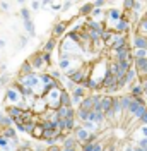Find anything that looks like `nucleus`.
I'll use <instances>...</instances> for the list:
<instances>
[{"label":"nucleus","instance_id":"1","mask_svg":"<svg viewBox=\"0 0 147 151\" xmlns=\"http://www.w3.org/2000/svg\"><path fill=\"white\" fill-rule=\"evenodd\" d=\"M60 69L75 84L108 94L130 84L135 64L125 17L115 9L94 10L62 41Z\"/></svg>","mask_w":147,"mask_h":151},{"label":"nucleus","instance_id":"2","mask_svg":"<svg viewBox=\"0 0 147 151\" xmlns=\"http://www.w3.org/2000/svg\"><path fill=\"white\" fill-rule=\"evenodd\" d=\"M84 151H147V105L133 96H92L79 110Z\"/></svg>","mask_w":147,"mask_h":151},{"label":"nucleus","instance_id":"3","mask_svg":"<svg viewBox=\"0 0 147 151\" xmlns=\"http://www.w3.org/2000/svg\"><path fill=\"white\" fill-rule=\"evenodd\" d=\"M132 48H133L135 76L140 81L144 93L147 94V10L138 17L132 31Z\"/></svg>","mask_w":147,"mask_h":151},{"label":"nucleus","instance_id":"4","mask_svg":"<svg viewBox=\"0 0 147 151\" xmlns=\"http://www.w3.org/2000/svg\"><path fill=\"white\" fill-rule=\"evenodd\" d=\"M19 98H21V96H19L16 88H10L9 91H7V100H9V101H17Z\"/></svg>","mask_w":147,"mask_h":151},{"label":"nucleus","instance_id":"5","mask_svg":"<svg viewBox=\"0 0 147 151\" xmlns=\"http://www.w3.org/2000/svg\"><path fill=\"white\" fill-rule=\"evenodd\" d=\"M21 72L24 76H31L33 74V72H31V65H29V64H24V65L21 67Z\"/></svg>","mask_w":147,"mask_h":151},{"label":"nucleus","instance_id":"6","mask_svg":"<svg viewBox=\"0 0 147 151\" xmlns=\"http://www.w3.org/2000/svg\"><path fill=\"white\" fill-rule=\"evenodd\" d=\"M9 113L12 115V117H14V119H19V115H22L24 112H22V110H19V108H10Z\"/></svg>","mask_w":147,"mask_h":151},{"label":"nucleus","instance_id":"7","mask_svg":"<svg viewBox=\"0 0 147 151\" xmlns=\"http://www.w3.org/2000/svg\"><path fill=\"white\" fill-rule=\"evenodd\" d=\"M26 29H28L29 35H33V33H34V26H33V22H31V21H26Z\"/></svg>","mask_w":147,"mask_h":151},{"label":"nucleus","instance_id":"8","mask_svg":"<svg viewBox=\"0 0 147 151\" xmlns=\"http://www.w3.org/2000/svg\"><path fill=\"white\" fill-rule=\"evenodd\" d=\"M41 64H43L41 57H39V55H36V57H34V60H33V65H34V67H41Z\"/></svg>","mask_w":147,"mask_h":151},{"label":"nucleus","instance_id":"9","mask_svg":"<svg viewBox=\"0 0 147 151\" xmlns=\"http://www.w3.org/2000/svg\"><path fill=\"white\" fill-rule=\"evenodd\" d=\"M64 29H65V24H58V26L55 28V33H56V35H62V33H64Z\"/></svg>","mask_w":147,"mask_h":151},{"label":"nucleus","instance_id":"10","mask_svg":"<svg viewBox=\"0 0 147 151\" xmlns=\"http://www.w3.org/2000/svg\"><path fill=\"white\" fill-rule=\"evenodd\" d=\"M10 122H12V119H4V117H2V113H0V124H5V125H9Z\"/></svg>","mask_w":147,"mask_h":151},{"label":"nucleus","instance_id":"11","mask_svg":"<svg viewBox=\"0 0 147 151\" xmlns=\"http://www.w3.org/2000/svg\"><path fill=\"white\" fill-rule=\"evenodd\" d=\"M14 136H16L14 129H7V131H5V137H14Z\"/></svg>","mask_w":147,"mask_h":151},{"label":"nucleus","instance_id":"12","mask_svg":"<svg viewBox=\"0 0 147 151\" xmlns=\"http://www.w3.org/2000/svg\"><path fill=\"white\" fill-rule=\"evenodd\" d=\"M53 47H55V41H53V40H50V41H48V43H46V50H53Z\"/></svg>","mask_w":147,"mask_h":151},{"label":"nucleus","instance_id":"13","mask_svg":"<svg viewBox=\"0 0 147 151\" xmlns=\"http://www.w3.org/2000/svg\"><path fill=\"white\" fill-rule=\"evenodd\" d=\"M7 144H9V142H7V137H0V146H2V148H5Z\"/></svg>","mask_w":147,"mask_h":151},{"label":"nucleus","instance_id":"14","mask_svg":"<svg viewBox=\"0 0 147 151\" xmlns=\"http://www.w3.org/2000/svg\"><path fill=\"white\" fill-rule=\"evenodd\" d=\"M22 17H24V21H29V12L26 9H22Z\"/></svg>","mask_w":147,"mask_h":151},{"label":"nucleus","instance_id":"15","mask_svg":"<svg viewBox=\"0 0 147 151\" xmlns=\"http://www.w3.org/2000/svg\"><path fill=\"white\" fill-rule=\"evenodd\" d=\"M5 81H7V76H4V77L0 79V86H2V84H5Z\"/></svg>","mask_w":147,"mask_h":151},{"label":"nucleus","instance_id":"16","mask_svg":"<svg viewBox=\"0 0 147 151\" xmlns=\"http://www.w3.org/2000/svg\"><path fill=\"white\" fill-rule=\"evenodd\" d=\"M33 9H39V2H33Z\"/></svg>","mask_w":147,"mask_h":151},{"label":"nucleus","instance_id":"17","mask_svg":"<svg viewBox=\"0 0 147 151\" xmlns=\"http://www.w3.org/2000/svg\"><path fill=\"white\" fill-rule=\"evenodd\" d=\"M5 47V41H4V40H0V48H4Z\"/></svg>","mask_w":147,"mask_h":151},{"label":"nucleus","instance_id":"18","mask_svg":"<svg viewBox=\"0 0 147 151\" xmlns=\"http://www.w3.org/2000/svg\"><path fill=\"white\" fill-rule=\"evenodd\" d=\"M64 151H74V148H65Z\"/></svg>","mask_w":147,"mask_h":151},{"label":"nucleus","instance_id":"19","mask_svg":"<svg viewBox=\"0 0 147 151\" xmlns=\"http://www.w3.org/2000/svg\"><path fill=\"white\" fill-rule=\"evenodd\" d=\"M38 151H41V150H38Z\"/></svg>","mask_w":147,"mask_h":151}]
</instances>
